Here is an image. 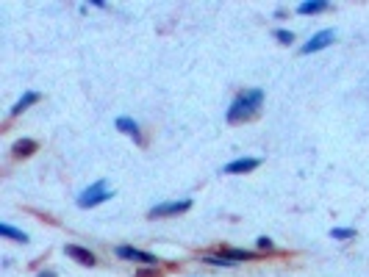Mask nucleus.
I'll list each match as a JSON object with an SVG mask.
<instances>
[{
    "mask_svg": "<svg viewBox=\"0 0 369 277\" xmlns=\"http://www.w3.org/2000/svg\"><path fill=\"white\" fill-rule=\"evenodd\" d=\"M192 199L181 197V199H164V202H156L148 211V219H170V216H181V214H189L192 211Z\"/></svg>",
    "mask_w": 369,
    "mask_h": 277,
    "instance_id": "20e7f679",
    "label": "nucleus"
},
{
    "mask_svg": "<svg viewBox=\"0 0 369 277\" xmlns=\"http://www.w3.org/2000/svg\"><path fill=\"white\" fill-rule=\"evenodd\" d=\"M333 42H336V31L333 28H322V31H317V34H311V39H305L300 44V53L303 56H314V53H322V50H328Z\"/></svg>",
    "mask_w": 369,
    "mask_h": 277,
    "instance_id": "39448f33",
    "label": "nucleus"
},
{
    "mask_svg": "<svg viewBox=\"0 0 369 277\" xmlns=\"http://www.w3.org/2000/svg\"><path fill=\"white\" fill-rule=\"evenodd\" d=\"M89 6H92V8H100V11H106V8H109V3H106V0H92Z\"/></svg>",
    "mask_w": 369,
    "mask_h": 277,
    "instance_id": "6ab92c4d",
    "label": "nucleus"
},
{
    "mask_svg": "<svg viewBox=\"0 0 369 277\" xmlns=\"http://www.w3.org/2000/svg\"><path fill=\"white\" fill-rule=\"evenodd\" d=\"M111 197H114V192L109 189V180H95V183H89V186L75 197V205H78L81 211H92V208L109 202Z\"/></svg>",
    "mask_w": 369,
    "mask_h": 277,
    "instance_id": "f03ea898",
    "label": "nucleus"
},
{
    "mask_svg": "<svg viewBox=\"0 0 369 277\" xmlns=\"http://www.w3.org/2000/svg\"><path fill=\"white\" fill-rule=\"evenodd\" d=\"M331 238H336V241H350V238H356V228H331Z\"/></svg>",
    "mask_w": 369,
    "mask_h": 277,
    "instance_id": "f3484780",
    "label": "nucleus"
},
{
    "mask_svg": "<svg viewBox=\"0 0 369 277\" xmlns=\"http://www.w3.org/2000/svg\"><path fill=\"white\" fill-rule=\"evenodd\" d=\"M0 236L8 238V241H17V244H28L31 241V236L25 230H20V228H14L8 222H0Z\"/></svg>",
    "mask_w": 369,
    "mask_h": 277,
    "instance_id": "4468645a",
    "label": "nucleus"
},
{
    "mask_svg": "<svg viewBox=\"0 0 369 277\" xmlns=\"http://www.w3.org/2000/svg\"><path fill=\"white\" fill-rule=\"evenodd\" d=\"M114 128H117L122 136L134 139V144L145 147V130H142V125H139V122H136L134 117H128V114H119V117L114 119Z\"/></svg>",
    "mask_w": 369,
    "mask_h": 277,
    "instance_id": "423d86ee",
    "label": "nucleus"
},
{
    "mask_svg": "<svg viewBox=\"0 0 369 277\" xmlns=\"http://www.w3.org/2000/svg\"><path fill=\"white\" fill-rule=\"evenodd\" d=\"M114 255H117V261H125V264H134V266H161L158 255H153L142 247H134V244H117Z\"/></svg>",
    "mask_w": 369,
    "mask_h": 277,
    "instance_id": "7ed1b4c3",
    "label": "nucleus"
},
{
    "mask_svg": "<svg viewBox=\"0 0 369 277\" xmlns=\"http://www.w3.org/2000/svg\"><path fill=\"white\" fill-rule=\"evenodd\" d=\"M134 277H164V269L161 266H136Z\"/></svg>",
    "mask_w": 369,
    "mask_h": 277,
    "instance_id": "a211bd4d",
    "label": "nucleus"
},
{
    "mask_svg": "<svg viewBox=\"0 0 369 277\" xmlns=\"http://www.w3.org/2000/svg\"><path fill=\"white\" fill-rule=\"evenodd\" d=\"M286 17H289V11H286L283 6H278V8H275V20H286Z\"/></svg>",
    "mask_w": 369,
    "mask_h": 277,
    "instance_id": "aec40b11",
    "label": "nucleus"
},
{
    "mask_svg": "<svg viewBox=\"0 0 369 277\" xmlns=\"http://www.w3.org/2000/svg\"><path fill=\"white\" fill-rule=\"evenodd\" d=\"M220 252L228 258V261H233L236 266L239 264H253V261H264V255H261L259 250H247V247H228V244H222Z\"/></svg>",
    "mask_w": 369,
    "mask_h": 277,
    "instance_id": "1a4fd4ad",
    "label": "nucleus"
},
{
    "mask_svg": "<svg viewBox=\"0 0 369 277\" xmlns=\"http://www.w3.org/2000/svg\"><path fill=\"white\" fill-rule=\"evenodd\" d=\"M256 250H259L261 255L266 258V255H275V252H278V244H275V238L259 236V238H256Z\"/></svg>",
    "mask_w": 369,
    "mask_h": 277,
    "instance_id": "2eb2a0df",
    "label": "nucleus"
},
{
    "mask_svg": "<svg viewBox=\"0 0 369 277\" xmlns=\"http://www.w3.org/2000/svg\"><path fill=\"white\" fill-rule=\"evenodd\" d=\"M37 277H59V272L56 269H39Z\"/></svg>",
    "mask_w": 369,
    "mask_h": 277,
    "instance_id": "412c9836",
    "label": "nucleus"
},
{
    "mask_svg": "<svg viewBox=\"0 0 369 277\" xmlns=\"http://www.w3.org/2000/svg\"><path fill=\"white\" fill-rule=\"evenodd\" d=\"M39 100H42V94H39L37 89H25V92H23V97H20V100L8 109V119H17L20 114H25L31 106H37Z\"/></svg>",
    "mask_w": 369,
    "mask_h": 277,
    "instance_id": "9d476101",
    "label": "nucleus"
},
{
    "mask_svg": "<svg viewBox=\"0 0 369 277\" xmlns=\"http://www.w3.org/2000/svg\"><path fill=\"white\" fill-rule=\"evenodd\" d=\"M264 161L259 156H239V159L228 161L222 166V175H247V172H256Z\"/></svg>",
    "mask_w": 369,
    "mask_h": 277,
    "instance_id": "6e6552de",
    "label": "nucleus"
},
{
    "mask_svg": "<svg viewBox=\"0 0 369 277\" xmlns=\"http://www.w3.org/2000/svg\"><path fill=\"white\" fill-rule=\"evenodd\" d=\"M272 37H275V42H278V44H283V47H292V44H295V31H289V28H275V31H272Z\"/></svg>",
    "mask_w": 369,
    "mask_h": 277,
    "instance_id": "dca6fc26",
    "label": "nucleus"
},
{
    "mask_svg": "<svg viewBox=\"0 0 369 277\" xmlns=\"http://www.w3.org/2000/svg\"><path fill=\"white\" fill-rule=\"evenodd\" d=\"M64 255L75 261L78 266H86V269H95L98 266V255L89 250V247H83V244H64Z\"/></svg>",
    "mask_w": 369,
    "mask_h": 277,
    "instance_id": "0eeeda50",
    "label": "nucleus"
},
{
    "mask_svg": "<svg viewBox=\"0 0 369 277\" xmlns=\"http://www.w3.org/2000/svg\"><path fill=\"white\" fill-rule=\"evenodd\" d=\"M297 17H314V14H325L331 11V3L328 0H300L295 6Z\"/></svg>",
    "mask_w": 369,
    "mask_h": 277,
    "instance_id": "f8f14e48",
    "label": "nucleus"
},
{
    "mask_svg": "<svg viewBox=\"0 0 369 277\" xmlns=\"http://www.w3.org/2000/svg\"><path fill=\"white\" fill-rule=\"evenodd\" d=\"M37 150H39L37 139H31V136H23V139H17V142L11 144V159L25 161V159H31V156H37Z\"/></svg>",
    "mask_w": 369,
    "mask_h": 277,
    "instance_id": "9b49d317",
    "label": "nucleus"
},
{
    "mask_svg": "<svg viewBox=\"0 0 369 277\" xmlns=\"http://www.w3.org/2000/svg\"><path fill=\"white\" fill-rule=\"evenodd\" d=\"M261 106H264V89L259 86H247L242 89L230 106L225 109V122L228 125H242V122H250L261 114Z\"/></svg>",
    "mask_w": 369,
    "mask_h": 277,
    "instance_id": "f257e3e1",
    "label": "nucleus"
},
{
    "mask_svg": "<svg viewBox=\"0 0 369 277\" xmlns=\"http://www.w3.org/2000/svg\"><path fill=\"white\" fill-rule=\"evenodd\" d=\"M197 261H200V264H206V266H214V269H236V264H233V261H228L220 250H214V252H200V255H197Z\"/></svg>",
    "mask_w": 369,
    "mask_h": 277,
    "instance_id": "ddd939ff",
    "label": "nucleus"
}]
</instances>
